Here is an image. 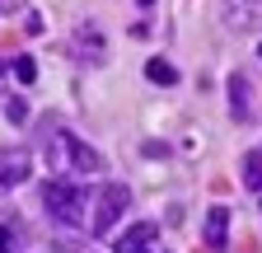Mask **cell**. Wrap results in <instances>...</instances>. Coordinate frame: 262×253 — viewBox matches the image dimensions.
Masks as SVG:
<instances>
[{"label": "cell", "mask_w": 262, "mask_h": 253, "mask_svg": "<svg viewBox=\"0 0 262 253\" xmlns=\"http://www.w3.org/2000/svg\"><path fill=\"white\" fill-rule=\"evenodd\" d=\"M257 52H262V47H257Z\"/></svg>", "instance_id": "obj_17"}, {"label": "cell", "mask_w": 262, "mask_h": 253, "mask_svg": "<svg viewBox=\"0 0 262 253\" xmlns=\"http://www.w3.org/2000/svg\"><path fill=\"white\" fill-rule=\"evenodd\" d=\"M80 52H89L94 61H103V38H98V28H80Z\"/></svg>", "instance_id": "obj_11"}, {"label": "cell", "mask_w": 262, "mask_h": 253, "mask_svg": "<svg viewBox=\"0 0 262 253\" xmlns=\"http://www.w3.org/2000/svg\"><path fill=\"white\" fill-rule=\"evenodd\" d=\"M136 5H155V0H136Z\"/></svg>", "instance_id": "obj_15"}, {"label": "cell", "mask_w": 262, "mask_h": 253, "mask_svg": "<svg viewBox=\"0 0 262 253\" xmlns=\"http://www.w3.org/2000/svg\"><path fill=\"white\" fill-rule=\"evenodd\" d=\"M206 244L211 248H225L229 244V211L225 206H211L206 211Z\"/></svg>", "instance_id": "obj_6"}, {"label": "cell", "mask_w": 262, "mask_h": 253, "mask_svg": "<svg viewBox=\"0 0 262 253\" xmlns=\"http://www.w3.org/2000/svg\"><path fill=\"white\" fill-rule=\"evenodd\" d=\"M131 206V193L122 183H108V187H98V197H94V216H89V230L94 235H108L117 220H122V211Z\"/></svg>", "instance_id": "obj_3"}, {"label": "cell", "mask_w": 262, "mask_h": 253, "mask_svg": "<svg viewBox=\"0 0 262 253\" xmlns=\"http://www.w3.org/2000/svg\"><path fill=\"white\" fill-rule=\"evenodd\" d=\"M145 75H150L155 85H173V80H178V71L169 66V61H159V56H155V61H145Z\"/></svg>", "instance_id": "obj_10"}, {"label": "cell", "mask_w": 262, "mask_h": 253, "mask_svg": "<svg viewBox=\"0 0 262 253\" xmlns=\"http://www.w3.org/2000/svg\"><path fill=\"white\" fill-rule=\"evenodd\" d=\"M42 202H47V211L61 220V225H84V206H89V193H84L80 183H66V178L47 183V187H42Z\"/></svg>", "instance_id": "obj_2"}, {"label": "cell", "mask_w": 262, "mask_h": 253, "mask_svg": "<svg viewBox=\"0 0 262 253\" xmlns=\"http://www.w3.org/2000/svg\"><path fill=\"white\" fill-rule=\"evenodd\" d=\"M220 14L229 28L248 33V28H262V0H220Z\"/></svg>", "instance_id": "obj_4"}, {"label": "cell", "mask_w": 262, "mask_h": 253, "mask_svg": "<svg viewBox=\"0 0 262 253\" xmlns=\"http://www.w3.org/2000/svg\"><path fill=\"white\" fill-rule=\"evenodd\" d=\"M244 183L253 193H262V150H248L244 155Z\"/></svg>", "instance_id": "obj_9"}, {"label": "cell", "mask_w": 262, "mask_h": 253, "mask_svg": "<svg viewBox=\"0 0 262 253\" xmlns=\"http://www.w3.org/2000/svg\"><path fill=\"white\" fill-rule=\"evenodd\" d=\"M229 113L248 117V80L244 75H229Z\"/></svg>", "instance_id": "obj_8"}, {"label": "cell", "mask_w": 262, "mask_h": 253, "mask_svg": "<svg viewBox=\"0 0 262 253\" xmlns=\"http://www.w3.org/2000/svg\"><path fill=\"white\" fill-rule=\"evenodd\" d=\"M0 75H5V66H0Z\"/></svg>", "instance_id": "obj_16"}, {"label": "cell", "mask_w": 262, "mask_h": 253, "mask_svg": "<svg viewBox=\"0 0 262 253\" xmlns=\"http://www.w3.org/2000/svg\"><path fill=\"white\" fill-rule=\"evenodd\" d=\"M24 178H28V155H24V150H10L5 160H0V183L14 187V183H24Z\"/></svg>", "instance_id": "obj_7"}, {"label": "cell", "mask_w": 262, "mask_h": 253, "mask_svg": "<svg viewBox=\"0 0 262 253\" xmlns=\"http://www.w3.org/2000/svg\"><path fill=\"white\" fill-rule=\"evenodd\" d=\"M5 117H10V122H28V103H24V99H10Z\"/></svg>", "instance_id": "obj_13"}, {"label": "cell", "mask_w": 262, "mask_h": 253, "mask_svg": "<svg viewBox=\"0 0 262 253\" xmlns=\"http://www.w3.org/2000/svg\"><path fill=\"white\" fill-rule=\"evenodd\" d=\"M47 164H52V174H98V169H103V155L89 150L75 132H52Z\"/></svg>", "instance_id": "obj_1"}, {"label": "cell", "mask_w": 262, "mask_h": 253, "mask_svg": "<svg viewBox=\"0 0 262 253\" xmlns=\"http://www.w3.org/2000/svg\"><path fill=\"white\" fill-rule=\"evenodd\" d=\"M5 248H10V230H5V225H0V253H5Z\"/></svg>", "instance_id": "obj_14"}, {"label": "cell", "mask_w": 262, "mask_h": 253, "mask_svg": "<svg viewBox=\"0 0 262 253\" xmlns=\"http://www.w3.org/2000/svg\"><path fill=\"white\" fill-rule=\"evenodd\" d=\"M14 75H19L24 85H33V80H38V66H33V56H14Z\"/></svg>", "instance_id": "obj_12"}, {"label": "cell", "mask_w": 262, "mask_h": 253, "mask_svg": "<svg viewBox=\"0 0 262 253\" xmlns=\"http://www.w3.org/2000/svg\"><path fill=\"white\" fill-rule=\"evenodd\" d=\"M159 225L155 220H141V225H131L122 239H117V253H159Z\"/></svg>", "instance_id": "obj_5"}]
</instances>
